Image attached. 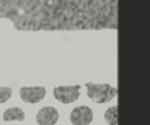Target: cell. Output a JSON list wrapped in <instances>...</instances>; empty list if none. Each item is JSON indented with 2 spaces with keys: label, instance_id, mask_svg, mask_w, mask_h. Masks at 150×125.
I'll use <instances>...</instances> for the list:
<instances>
[{
  "label": "cell",
  "instance_id": "8",
  "mask_svg": "<svg viewBox=\"0 0 150 125\" xmlns=\"http://www.w3.org/2000/svg\"><path fill=\"white\" fill-rule=\"evenodd\" d=\"M12 96V89L9 86H0V103L7 102Z\"/></svg>",
  "mask_w": 150,
  "mask_h": 125
},
{
  "label": "cell",
  "instance_id": "3",
  "mask_svg": "<svg viewBox=\"0 0 150 125\" xmlns=\"http://www.w3.org/2000/svg\"><path fill=\"white\" fill-rule=\"evenodd\" d=\"M46 96V89L43 86H23L20 89V97L27 103H39Z\"/></svg>",
  "mask_w": 150,
  "mask_h": 125
},
{
  "label": "cell",
  "instance_id": "1",
  "mask_svg": "<svg viewBox=\"0 0 150 125\" xmlns=\"http://www.w3.org/2000/svg\"><path fill=\"white\" fill-rule=\"evenodd\" d=\"M87 93L95 103H107L116 97L117 90L110 84L87 83Z\"/></svg>",
  "mask_w": 150,
  "mask_h": 125
},
{
  "label": "cell",
  "instance_id": "5",
  "mask_svg": "<svg viewBox=\"0 0 150 125\" xmlns=\"http://www.w3.org/2000/svg\"><path fill=\"white\" fill-rule=\"evenodd\" d=\"M59 120V112L52 106H45L39 110L36 114V121L40 125H53Z\"/></svg>",
  "mask_w": 150,
  "mask_h": 125
},
{
  "label": "cell",
  "instance_id": "4",
  "mask_svg": "<svg viewBox=\"0 0 150 125\" xmlns=\"http://www.w3.org/2000/svg\"><path fill=\"white\" fill-rule=\"evenodd\" d=\"M93 111L88 106H77L70 113V121L74 125H88L93 121Z\"/></svg>",
  "mask_w": 150,
  "mask_h": 125
},
{
  "label": "cell",
  "instance_id": "7",
  "mask_svg": "<svg viewBox=\"0 0 150 125\" xmlns=\"http://www.w3.org/2000/svg\"><path fill=\"white\" fill-rule=\"evenodd\" d=\"M104 119L107 120L108 124H114V125L117 124V105H114L105 111Z\"/></svg>",
  "mask_w": 150,
  "mask_h": 125
},
{
  "label": "cell",
  "instance_id": "2",
  "mask_svg": "<svg viewBox=\"0 0 150 125\" xmlns=\"http://www.w3.org/2000/svg\"><path fill=\"white\" fill-rule=\"evenodd\" d=\"M81 85H66V86H56L54 89L55 98L64 104H69L75 102L80 96Z\"/></svg>",
  "mask_w": 150,
  "mask_h": 125
},
{
  "label": "cell",
  "instance_id": "6",
  "mask_svg": "<svg viewBox=\"0 0 150 125\" xmlns=\"http://www.w3.org/2000/svg\"><path fill=\"white\" fill-rule=\"evenodd\" d=\"M2 119L5 121H13V120H23L25 112L19 107H9L4 112Z\"/></svg>",
  "mask_w": 150,
  "mask_h": 125
}]
</instances>
